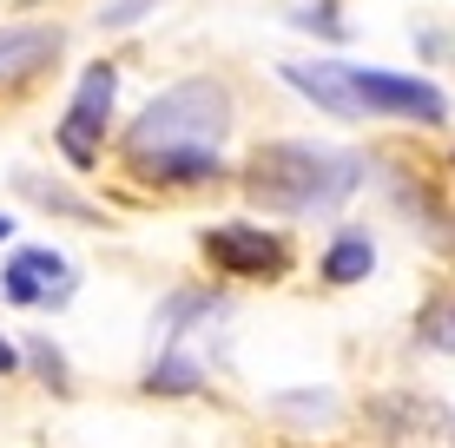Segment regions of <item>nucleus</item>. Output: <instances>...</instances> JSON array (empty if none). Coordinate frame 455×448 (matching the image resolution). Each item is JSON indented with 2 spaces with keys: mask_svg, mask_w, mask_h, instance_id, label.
<instances>
[{
  "mask_svg": "<svg viewBox=\"0 0 455 448\" xmlns=\"http://www.w3.org/2000/svg\"><path fill=\"white\" fill-rule=\"evenodd\" d=\"M146 7H152V0H113V7L100 13V27H125V20H139Z\"/></svg>",
  "mask_w": 455,
  "mask_h": 448,
  "instance_id": "obj_14",
  "label": "nucleus"
},
{
  "mask_svg": "<svg viewBox=\"0 0 455 448\" xmlns=\"http://www.w3.org/2000/svg\"><path fill=\"white\" fill-rule=\"evenodd\" d=\"M231 92L218 80H179L125 126V165L152 185H205L225 172Z\"/></svg>",
  "mask_w": 455,
  "mask_h": 448,
  "instance_id": "obj_1",
  "label": "nucleus"
},
{
  "mask_svg": "<svg viewBox=\"0 0 455 448\" xmlns=\"http://www.w3.org/2000/svg\"><path fill=\"white\" fill-rule=\"evenodd\" d=\"M416 336H422L429 350H443V357H455V290H443V297L416 317Z\"/></svg>",
  "mask_w": 455,
  "mask_h": 448,
  "instance_id": "obj_10",
  "label": "nucleus"
},
{
  "mask_svg": "<svg viewBox=\"0 0 455 448\" xmlns=\"http://www.w3.org/2000/svg\"><path fill=\"white\" fill-rule=\"evenodd\" d=\"M198 382H205V369H198L192 357H185V350L179 343H172V350H159V363H152V376H146V389L152 396H192L198 389Z\"/></svg>",
  "mask_w": 455,
  "mask_h": 448,
  "instance_id": "obj_9",
  "label": "nucleus"
},
{
  "mask_svg": "<svg viewBox=\"0 0 455 448\" xmlns=\"http://www.w3.org/2000/svg\"><path fill=\"white\" fill-rule=\"evenodd\" d=\"M370 271H376V244L363 238V231L331 238V251H323V284H363Z\"/></svg>",
  "mask_w": 455,
  "mask_h": 448,
  "instance_id": "obj_8",
  "label": "nucleus"
},
{
  "mask_svg": "<svg viewBox=\"0 0 455 448\" xmlns=\"http://www.w3.org/2000/svg\"><path fill=\"white\" fill-rule=\"evenodd\" d=\"M73 290H80V277L53 244H20L7 257V271H0V297L20 303V310H67Z\"/></svg>",
  "mask_w": 455,
  "mask_h": 448,
  "instance_id": "obj_4",
  "label": "nucleus"
},
{
  "mask_svg": "<svg viewBox=\"0 0 455 448\" xmlns=\"http://www.w3.org/2000/svg\"><path fill=\"white\" fill-rule=\"evenodd\" d=\"M13 363H20V350H13V343H7V336H0V376H7V369H13Z\"/></svg>",
  "mask_w": 455,
  "mask_h": 448,
  "instance_id": "obj_16",
  "label": "nucleus"
},
{
  "mask_svg": "<svg viewBox=\"0 0 455 448\" xmlns=\"http://www.w3.org/2000/svg\"><path fill=\"white\" fill-rule=\"evenodd\" d=\"M277 409H291V415H331V396H277Z\"/></svg>",
  "mask_w": 455,
  "mask_h": 448,
  "instance_id": "obj_15",
  "label": "nucleus"
},
{
  "mask_svg": "<svg viewBox=\"0 0 455 448\" xmlns=\"http://www.w3.org/2000/svg\"><path fill=\"white\" fill-rule=\"evenodd\" d=\"M27 363H34L40 376L53 382V389H67V357H60V350L46 343V336H34V343H27Z\"/></svg>",
  "mask_w": 455,
  "mask_h": 448,
  "instance_id": "obj_13",
  "label": "nucleus"
},
{
  "mask_svg": "<svg viewBox=\"0 0 455 448\" xmlns=\"http://www.w3.org/2000/svg\"><path fill=\"white\" fill-rule=\"evenodd\" d=\"M284 80L310 106H323L331 119H416V126H443L449 119V92L435 80H416V73L343 67V59H291Z\"/></svg>",
  "mask_w": 455,
  "mask_h": 448,
  "instance_id": "obj_2",
  "label": "nucleus"
},
{
  "mask_svg": "<svg viewBox=\"0 0 455 448\" xmlns=\"http://www.w3.org/2000/svg\"><path fill=\"white\" fill-rule=\"evenodd\" d=\"M113 99H119V67H86V73H80V86H73L67 119H60V152H67L80 172H86L92 159H100V145H106V119H113Z\"/></svg>",
  "mask_w": 455,
  "mask_h": 448,
  "instance_id": "obj_5",
  "label": "nucleus"
},
{
  "mask_svg": "<svg viewBox=\"0 0 455 448\" xmlns=\"http://www.w3.org/2000/svg\"><path fill=\"white\" fill-rule=\"evenodd\" d=\"M205 257L225 277H284L291 271V244L264 224H212L205 231Z\"/></svg>",
  "mask_w": 455,
  "mask_h": 448,
  "instance_id": "obj_6",
  "label": "nucleus"
},
{
  "mask_svg": "<svg viewBox=\"0 0 455 448\" xmlns=\"http://www.w3.org/2000/svg\"><path fill=\"white\" fill-rule=\"evenodd\" d=\"M60 27H0V86H20L34 80L40 67L60 59Z\"/></svg>",
  "mask_w": 455,
  "mask_h": 448,
  "instance_id": "obj_7",
  "label": "nucleus"
},
{
  "mask_svg": "<svg viewBox=\"0 0 455 448\" xmlns=\"http://www.w3.org/2000/svg\"><path fill=\"white\" fill-rule=\"evenodd\" d=\"M20 192L27 198H40L46 211H67V218H92V205L86 198H73V192H60V185H40V178H20Z\"/></svg>",
  "mask_w": 455,
  "mask_h": 448,
  "instance_id": "obj_12",
  "label": "nucleus"
},
{
  "mask_svg": "<svg viewBox=\"0 0 455 448\" xmlns=\"http://www.w3.org/2000/svg\"><path fill=\"white\" fill-rule=\"evenodd\" d=\"M363 172H370V165L356 159V152L277 138V145L251 152L244 192H251V205L277 211V218H323V211H337V205H350V198H356Z\"/></svg>",
  "mask_w": 455,
  "mask_h": 448,
  "instance_id": "obj_3",
  "label": "nucleus"
},
{
  "mask_svg": "<svg viewBox=\"0 0 455 448\" xmlns=\"http://www.w3.org/2000/svg\"><path fill=\"white\" fill-rule=\"evenodd\" d=\"M291 27H304V34H323V40H343V34H350V27H343V13H337V0H310V7H297Z\"/></svg>",
  "mask_w": 455,
  "mask_h": 448,
  "instance_id": "obj_11",
  "label": "nucleus"
},
{
  "mask_svg": "<svg viewBox=\"0 0 455 448\" xmlns=\"http://www.w3.org/2000/svg\"><path fill=\"white\" fill-rule=\"evenodd\" d=\"M13 238V218H7V211H0V244H7Z\"/></svg>",
  "mask_w": 455,
  "mask_h": 448,
  "instance_id": "obj_17",
  "label": "nucleus"
}]
</instances>
